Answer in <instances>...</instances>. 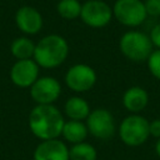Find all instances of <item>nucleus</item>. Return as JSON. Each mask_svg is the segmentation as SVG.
<instances>
[{"label":"nucleus","mask_w":160,"mask_h":160,"mask_svg":"<svg viewBox=\"0 0 160 160\" xmlns=\"http://www.w3.org/2000/svg\"><path fill=\"white\" fill-rule=\"evenodd\" d=\"M65 120L60 110L51 105H36L29 115V128L31 132L42 140L58 139L61 135Z\"/></svg>","instance_id":"obj_1"},{"label":"nucleus","mask_w":160,"mask_h":160,"mask_svg":"<svg viewBox=\"0 0 160 160\" xmlns=\"http://www.w3.org/2000/svg\"><path fill=\"white\" fill-rule=\"evenodd\" d=\"M69 45L68 41L58 34L44 36L35 44L34 60L44 69H55L60 66L68 58Z\"/></svg>","instance_id":"obj_2"},{"label":"nucleus","mask_w":160,"mask_h":160,"mask_svg":"<svg viewBox=\"0 0 160 160\" xmlns=\"http://www.w3.org/2000/svg\"><path fill=\"white\" fill-rule=\"evenodd\" d=\"M122 55L131 61H145L152 52V42L145 32L138 30L126 31L119 41Z\"/></svg>","instance_id":"obj_3"},{"label":"nucleus","mask_w":160,"mask_h":160,"mask_svg":"<svg viewBox=\"0 0 160 160\" xmlns=\"http://www.w3.org/2000/svg\"><path fill=\"white\" fill-rule=\"evenodd\" d=\"M149 121L140 115L126 116L119 128V136L121 141L131 148L142 145L150 136Z\"/></svg>","instance_id":"obj_4"},{"label":"nucleus","mask_w":160,"mask_h":160,"mask_svg":"<svg viewBox=\"0 0 160 160\" xmlns=\"http://www.w3.org/2000/svg\"><path fill=\"white\" fill-rule=\"evenodd\" d=\"M114 18L128 28H136L148 16L144 1L141 0H116L112 6Z\"/></svg>","instance_id":"obj_5"},{"label":"nucleus","mask_w":160,"mask_h":160,"mask_svg":"<svg viewBox=\"0 0 160 160\" xmlns=\"http://www.w3.org/2000/svg\"><path fill=\"white\" fill-rule=\"evenodd\" d=\"M112 8L102 0H88L81 6L80 18L90 28H105L112 19Z\"/></svg>","instance_id":"obj_6"},{"label":"nucleus","mask_w":160,"mask_h":160,"mask_svg":"<svg viewBox=\"0 0 160 160\" xmlns=\"http://www.w3.org/2000/svg\"><path fill=\"white\" fill-rule=\"evenodd\" d=\"M86 128L89 134L100 140L111 139L115 134V120L106 109H95L86 118Z\"/></svg>","instance_id":"obj_7"},{"label":"nucleus","mask_w":160,"mask_h":160,"mask_svg":"<svg viewBox=\"0 0 160 160\" xmlns=\"http://www.w3.org/2000/svg\"><path fill=\"white\" fill-rule=\"evenodd\" d=\"M96 82L95 70L86 64H75L65 74L66 86L75 92H85L94 88Z\"/></svg>","instance_id":"obj_8"},{"label":"nucleus","mask_w":160,"mask_h":160,"mask_svg":"<svg viewBox=\"0 0 160 160\" xmlns=\"http://www.w3.org/2000/svg\"><path fill=\"white\" fill-rule=\"evenodd\" d=\"M61 92L60 82L51 76L39 78L30 88L31 99L38 105H51Z\"/></svg>","instance_id":"obj_9"},{"label":"nucleus","mask_w":160,"mask_h":160,"mask_svg":"<svg viewBox=\"0 0 160 160\" xmlns=\"http://www.w3.org/2000/svg\"><path fill=\"white\" fill-rule=\"evenodd\" d=\"M39 68L34 59L18 60L10 69V79L18 88H31L39 79Z\"/></svg>","instance_id":"obj_10"},{"label":"nucleus","mask_w":160,"mask_h":160,"mask_svg":"<svg viewBox=\"0 0 160 160\" xmlns=\"http://www.w3.org/2000/svg\"><path fill=\"white\" fill-rule=\"evenodd\" d=\"M15 22L20 31L28 35L38 34L42 28V16L32 6L24 5L15 14Z\"/></svg>","instance_id":"obj_11"},{"label":"nucleus","mask_w":160,"mask_h":160,"mask_svg":"<svg viewBox=\"0 0 160 160\" xmlns=\"http://www.w3.org/2000/svg\"><path fill=\"white\" fill-rule=\"evenodd\" d=\"M34 160H70L69 148L59 139L42 140L34 150Z\"/></svg>","instance_id":"obj_12"},{"label":"nucleus","mask_w":160,"mask_h":160,"mask_svg":"<svg viewBox=\"0 0 160 160\" xmlns=\"http://www.w3.org/2000/svg\"><path fill=\"white\" fill-rule=\"evenodd\" d=\"M148 102H149L148 91L140 86H131L122 95V104L125 109L134 114L144 110Z\"/></svg>","instance_id":"obj_13"},{"label":"nucleus","mask_w":160,"mask_h":160,"mask_svg":"<svg viewBox=\"0 0 160 160\" xmlns=\"http://www.w3.org/2000/svg\"><path fill=\"white\" fill-rule=\"evenodd\" d=\"M64 110L70 120L82 121L86 120V118L90 114V105L85 99L80 96H71L66 100Z\"/></svg>","instance_id":"obj_14"},{"label":"nucleus","mask_w":160,"mask_h":160,"mask_svg":"<svg viewBox=\"0 0 160 160\" xmlns=\"http://www.w3.org/2000/svg\"><path fill=\"white\" fill-rule=\"evenodd\" d=\"M89 131L86 128V124H84L82 121H78V120H69L65 121L61 135L64 136V139L69 142L74 144H79L82 142L86 136H88Z\"/></svg>","instance_id":"obj_15"},{"label":"nucleus","mask_w":160,"mask_h":160,"mask_svg":"<svg viewBox=\"0 0 160 160\" xmlns=\"http://www.w3.org/2000/svg\"><path fill=\"white\" fill-rule=\"evenodd\" d=\"M10 51L14 58L18 60H26V59H32L34 52H35V44L31 39L26 36H21L15 39L11 42Z\"/></svg>","instance_id":"obj_16"},{"label":"nucleus","mask_w":160,"mask_h":160,"mask_svg":"<svg viewBox=\"0 0 160 160\" xmlns=\"http://www.w3.org/2000/svg\"><path fill=\"white\" fill-rule=\"evenodd\" d=\"M82 4L79 0H60L56 5L58 14L66 20H74L80 18Z\"/></svg>","instance_id":"obj_17"},{"label":"nucleus","mask_w":160,"mask_h":160,"mask_svg":"<svg viewBox=\"0 0 160 160\" xmlns=\"http://www.w3.org/2000/svg\"><path fill=\"white\" fill-rule=\"evenodd\" d=\"M69 156L70 160H96L98 152L92 145L82 141L79 144H74L69 149Z\"/></svg>","instance_id":"obj_18"},{"label":"nucleus","mask_w":160,"mask_h":160,"mask_svg":"<svg viewBox=\"0 0 160 160\" xmlns=\"http://www.w3.org/2000/svg\"><path fill=\"white\" fill-rule=\"evenodd\" d=\"M146 61H148V68L151 75L155 79L160 80V49L152 50V52L150 54Z\"/></svg>","instance_id":"obj_19"},{"label":"nucleus","mask_w":160,"mask_h":160,"mask_svg":"<svg viewBox=\"0 0 160 160\" xmlns=\"http://www.w3.org/2000/svg\"><path fill=\"white\" fill-rule=\"evenodd\" d=\"M148 16H160V0H144Z\"/></svg>","instance_id":"obj_20"},{"label":"nucleus","mask_w":160,"mask_h":160,"mask_svg":"<svg viewBox=\"0 0 160 160\" xmlns=\"http://www.w3.org/2000/svg\"><path fill=\"white\" fill-rule=\"evenodd\" d=\"M149 38H150V40L152 42V46H155L156 49H160V22L156 24L151 29Z\"/></svg>","instance_id":"obj_21"},{"label":"nucleus","mask_w":160,"mask_h":160,"mask_svg":"<svg viewBox=\"0 0 160 160\" xmlns=\"http://www.w3.org/2000/svg\"><path fill=\"white\" fill-rule=\"evenodd\" d=\"M149 130H150V135L160 139V119H155L149 124Z\"/></svg>","instance_id":"obj_22"},{"label":"nucleus","mask_w":160,"mask_h":160,"mask_svg":"<svg viewBox=\"0 0 160 160\" xmlns=\"http://www.w3.org/2000/svg\"><path fill=\"white\" fill-rule=\"evenodd\" d=\"M155 151H156V155L160 158V139H158V141L155 144Z\"/></svg>","instance_id":"obj_23"}]
</instances>
